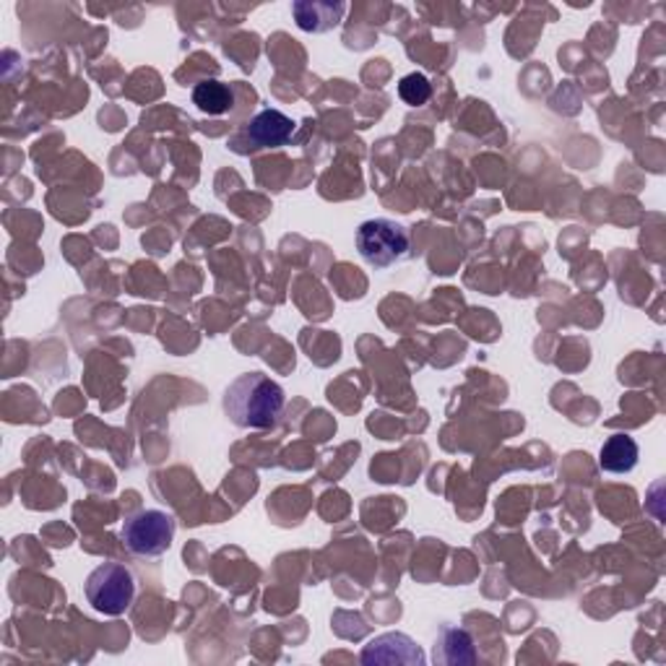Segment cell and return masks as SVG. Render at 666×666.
<instances>
[{
  "label": "cell",
  "instance_id": "obj_1",
  "mask_svg": "<svg viewBox=\"0 0 666 666\" xmlns=\"http://www.w3.org/2000/svg\"><path fill=\"white\" fill-rule=\"evenodd\" d=\"M285 388L264 373H245L224 393V414L243 430L274 428L285 412Z\"/></svg>",
  "mask_w": 666,
  "mask_h": 666
},
{
  "label": "cell",
  "instance_id": "obj_2",
  "mask_svg": "<svg viewBox=\"0 0 666 666\" xmlns=\"http://www.w3.org/2000/svg\"><path fill=\"white\" fill-rule=\"evenodd\" d=\"M175 519L165 510L144 508L138 513L127 515L120 531L125 550L136 557H159L173 547L175 542Z\"/></svg>",
  "mask_w": 666,
  "mask_h": 666
},
{
  "label": "cell",
  "instance_id": "obj_3",
  "mask_svg": "<svg viewBox=\"0 0 666 666\" xmlns=\"http://www.w3.org/2000/svg\"><path fill=\"white\" fill-rule=\"evenodd\" d=\"M84 591H87L89 604L99 614L120 618V614H125L131 609L133 599H136V578H133V573L125 565L104 563L89 573Z\"/></svg>",
  "mask_w": 666,
  "mask_h": 666
},
{
  "label": "cell",
  "instance_id": "obj_4",
  "mask_svg": "<svg viewBox=\"0 0 666 666\" xmlns=\"http://www.w3.org/2000/svg\"><path fill=\"white\" fill-rule=\"evenodd\" d=\"M409 245L412 240H409L407 226L393 219H370L357 230V251L375 268L399 264L409 255Z\"/></svg>",
  "mask_w": 666,
  "mask_h": 666
},
{
  "label": "cell",
  "instance_id": "obj_5",
  "mask_svg": "<svg viewBox=\"0 0 666 666\" xmlns=\"http://www.w3.org/2000/svg\"><path fill=\"white\" fill-rule=\"evenodd\" d=\"M359 662L373 666V664H403V666H424L428 664V658H424L422 648L417 646L409 635L403 633H386L373 637L370 643H367L363 656H359Z\"/></svg>",
  "mask_w": 666,
  "mask_h": 666
},
{
  "label": "cell",
  "instance_id": "obj_6",
  "mask_svg": "<svg viewBox=\"0 0 666 666\" xmlns=\"http://www.w3.org/2000/svg\"><path fill=\"white\" fill-rule=\"evenodd\" d=\"M295 133V120L281 110H260L245 127V138L253 148L285 146Z\"/></svg>",
  "mask_w": 666,
  "mask_h": 666
},
{
  "label": "cell",
  "instance_id": "obj_7",
  "mask_svg": "<svg viewBox=\"0 0 666 666\" xmlns=\"http://www.w3.org/2000/svg\"><path fill=\"white\" fill-rule=\"evenodd\" d=\"M637 443L630 435H612L607 437L599 453V466L601 471L609 474H628L637 466Z\"/></svg>",
  "mask_w": 666,
  "mask_h": 666
},
{
  "label": "cell",
  "instance_id": "obj_8",
  "mask_svg": "<svg viewBox=\"0 0 666 666\" xmlns=\"http://www.w3.org/2000/svg\"><path fill=\"white\" fill-rule=\"evenodd\" d=\"M346 11L344 3L333 5V3H295L292 13L297 19V24H300V30L304 32H329L336 30L338 21H342Z\"/></svg>",
  "mask_w": 666,
  "mask_h": 666
},
{
  "label": "cell",
  "instance_id": "obj_9",
  "mask_svg": "<svg viewBox=\"0 0 666 666\" xmlns=\"http://www.w3.org/2000/svg\"><path fill=\"white\" fill-rule=\"evenodd\" d=\"M437 662L443 664H474L477 662V651H474V641L466 630L460 628H443L441 641L435 646Z\"/></svg>",
  "mask_w": 666,
  "mask_h": 666
},
{
  "label": "cell",
  "instance_id": "obj_10",
  "mask_svg": "<svg viewBox=\"0 0 666 666\" xmlns=\"http://www.w3.org/2000/svg\"><path fill=\"white\" fill-rule=\"evenodd\" d=\"M193 104L207 115H224L235 104V91H232L230 84L207 79L193 87Z\"/></svg>",
  "mask_w": 666,
  "mask_h": 666
},
{
  "label": "cell",
  "instance_id": "obj_11",
  "mask_svg": "<svg viewBox=\"0 0 666 666\" xmlns=\"http://www.w3.org/2000/svg\"><path fill=\"white\" fill-rule=\"evenodd\" d=\"M399 95L407 104H414V108H420V104L428 102L430 95H432L428 76H422V74L403 76L401 84H399Z\"/></svg>",
  "mask_w": 666,
  "mask_h": 666
}]
</instances>
